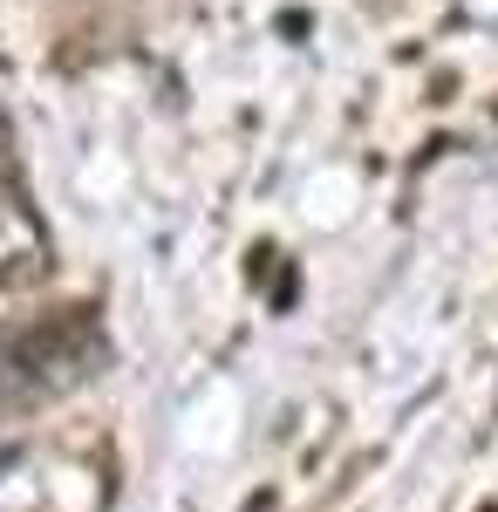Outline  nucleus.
<instances>
[{
    "instance_id": "f03ea898",
    "label": "nucleus",
    "mask_w": 498,
    "mask_h": 512,
    "mask_svg": "<svg viewBox=\"0 0 498 512\" xmlns=\"http://www.w3.org/2000/svg\"><path fill=\"white\" fill-rule=\"evenodd\" d=\"M48 274V239L21 198L0 192V287H35Z\"/></svg>"
},
{
    "instance_id": "f257e3e1",
    "label": "nucleus",
    "mask_w": 498,
    "mask_h": 512,
    "mask_svg": "<svg viewBox=\"0 0 498 512\" xmlns=\"http://www.w3.org/2000/svg\"><path fill=\"white\" fill-rule=\"evenodd\" d=\"M96 362H103V335L82 308L35 321V328H14V335H0V410H28L41 396H62Z\"/></svg>"
}]
</instances>
